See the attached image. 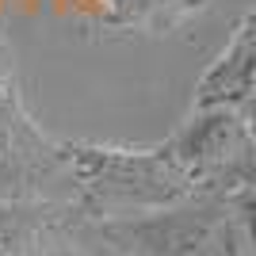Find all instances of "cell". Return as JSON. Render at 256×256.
<instances>
[{"label":"cell","mask_w":256,"mask_h":256,"mask_svg":"<svg viewBox=\"0 0 256 256\" xmlns=\"http://www.w3.org/2000/svg\"><path fill=\"white\" fill-rule=\"evenodd\" d=\"M58 160L69 172V180L80 195V210L88 218L146 214L203 195V188L164 150L126 153L96 150V146H58Z\"/></svg>","instance_id":"cell-1"},{"label":"cell","mask_w":256,"mask_h":256,"mask_svg":"<svg viewBox=\"0 0 256 256\" xmlns=\"http://www.w3.org/2000/svg\"><path fill=\"white\" fill-rule=\"evenodd\" d=\"M248 100H252V16H245L237 23V31L230 38V46L222 50V58L199 80L195 107H237V111H248Z\"/></svg>","instance_id":"cell-2"},{"label":"cell","mask_w":256,"mask_h":256,"mask_svg":"<svg viewBox=\"0 0 256 256\" xmlns=\"http://www.w3.org/2000/svg\"><path fill=\"white\" fill-rule=\"evenodd\" d=\"M58 210L23 199H0V256H46Z\"/></svg>","instance_id":"cell-3"},{"label":"cell","mask_w":256,"mask_h":256,"mask_svg":"<svg viewBox=\"0 0 256 256\" xmlns=\"http://www.w3.org/2000/svg\"><path fill=\"white\" fill-rule=\"evenodd\" d=\"M73 256H118V252H115V248H111V245H104V241H100V237H96V245L80 248V252H73Z\"/></svg>","instance_id":"cell-4"}]
</instances>
